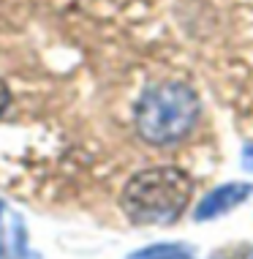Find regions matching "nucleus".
I'll list each match as a JSON object with an SVG mask.
<instances>
[{
	"mask_svg": "<svg viewBox=\"0 0 253 259\" xmlns=\"http://www.w3.org/2000/svg\"><path fill=\"white\" fill-rule=\"evenodd\" d=\"M199 120V96L185 82H161L136 104V131L144 142L166 148L185 139Z\"/></svg>",
	"mask_w": 253,
	"mask_h": 259,
	"instance_id": "2",
	"label": "nucleus"
},
{
	"mask_svg": "<svg viewBox=\"0 0 253 259\" xmlns=\"http://www.w3.org/2000/svg\"><path fill=\"white\" fill-rule=\"evenodd\" d=\"M253 197V186L250 183H229V186H221L215 188L213 194H207L205 199L199 202V207H196L193 219L196 221H213L218 215L229 213V210L240 207L245 199Z\"/></svg>",
	"mask_w": 253,
	"mask_h": 259,
	"instance_id": "3",
	"label": "nucleus"
},
{
	"mask_svg": "<svg viewBox=\"0 0 253 259\" xmlns=\"http://www.w3.org/2000/svg\"><path fill=\"white\" fill-rule=\"evenodd\" d=\"M242 166L253 175V145H248V148L242 150Z\"/></svg>",
	"mask_w": 253,
	"mask_h": 259,
	"instance_id": "6",
	"label": "nucleus"
},
{
	"mask_svg": "<svg viewBox=\"0 0 253 259\" xmlns=\"http://www.w3.org/2000/svg\"><path fill=\"white\" fill-rule=\"evenodd\" d=\"M128 259H196V251L185 243H156L131 254Z\"/></svg>",
	"mask_w": 253,
	"mask_h": 259,
	"instance_id": "4",
	"label": "nucleus"
},
{
	"mask_svg": "<svg viewBox=\"0 0 253 259\" xmlns=\"http://www.w3.org/2000/svg\"><path fill=\"white\" fill-rule=\"evenodd\" d=\"M0 259H6V248H3V243H0Z\"/></svg>",
	"mask_w": 253,
	"mask_h": 259,
	"instance_id": "8",
	"label": "nucleus"
},
{
	"mask_svg": "<svg viewBox=\"0 0 253 259\" xmlns=\"http://www.w3.org/2000/svg\"><path fill=\"white\" fill-rule=\"evenodd\" d=\"M9 104H11V93H9V88H6V82H0V117L9 109Z\"/></svg>",
	"mask_w": 253,
	"mask_h": 259,
	"instance_id": "5",
	"label": "nucleus"
},
{
	"mask_svg": "<svg viewBox=\"0 0 253 259\" xmlns=\"http://www.w3.org/2000/svg\"><path fill=\"white\" fill-rule=\"evenodd\" d=\"M193 180L180 166H153L125 183L120 207L139 227H166L185 213Z\"/></svg>",
	"mask_w": 253,
	"mask_h": 259,
	"instance_id": "1",
	"label": "nucleus"
},
{
	"mask_svg": "<svg viewBox=\"0 0 253 259\" xmlns=\"http://www.w3.org/2000/svg\"><path fill=\"white\" fill-rule=\"evenodd\" d=\"M237 259H253V248H245V251H242V254L237 256Z\"/></svg>",
	"mask_w": 253,
	"mask_h": 259,
	"instance_id": "7",
	"label": "nucleus"
}]
</instances>
